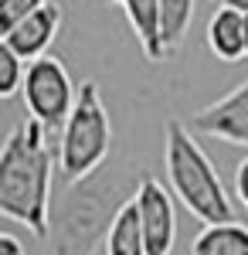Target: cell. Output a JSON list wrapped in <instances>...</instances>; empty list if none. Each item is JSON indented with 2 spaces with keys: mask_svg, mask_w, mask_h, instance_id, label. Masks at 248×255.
<instances>
[{
  "mask_svg": "<svg viewBox=\"0 0 248 255\" xmlns=\"http://www.w3.org/2000/svg\"><path fill=\"white\" fill-rule=\"evenodd\" d=\"M109 143H113V123L102 106V92L92 79L78 85V99L72 113L61 126V143H58V170L68 184L85 180L102 167V160L109 157Z\"/></svg>",
  "mask_w": 248,
  "mask_h": 255,
  "instance_id": "cell-3",
  "label": "cell"
},
{
  "mask_svg": "<svg viewBox=\"0 0 248 255\" xmlns=\"http://www.w3.org/2000/svg\"><path fill=\"white\" fill-rule=\"evenodd\" d=\"M139 221L146 235V255H170L177 238V211H173V191H167L156 177H143L136 187Z\"/></svg>",
  "mask_w": 248,
  "mask_h": 255,
  "instance_id": "cell-5",
  "label": "cell"
},
{
  "mask_svg": "<svg viewBox=\"0 0 248 255\" xmlns=\"http://www.w3.org/2000/svg\"><path fill=\"white\" fill-rule=\"evenodd\" d=\"M218 7H235V10L248 14V0H218Z\"/></svg>",
  "mask_w": 248,
  "mask_h": 255,
  "instance_id": "cell-17",
  "label": "cell"
},
{
  "mask_svg": "<svg viewBox=\"0 0 248 255\" xmlns=\"http://www.w3.org/2000/svg\"><path fill=\"white\" fill-rule=\"evenodd\" d=\"M0 255H27L14 235H0Z\"/></svg>",
  "mask_w": 248,
  "mask_h": 255,
  "instance_id": "cell-16",
  "label": "cell"
},
{
  "mask_svg": "<svg viewBox=\"0 0 248 255\" xmlns=\"http://www.w3.org/2000/svg\"><path fill=\"white\" fill-rule=\"evenodd\" d=\"M191 255H248V228L242 221L208 225L194 238Z\"/></svg>",
  "mask_w": 248,
  "mask_h": 255,
  "instance_id": "cell-11",
  "label": "cell"
},
{
  "mask_svg": "<svg viewBox=\"0 0 248 255\" xmlns=\"http://www.w3.org/2000/svg\"><path fill=\"white\" fill-rule=\"evenodd\" d=\"M20 92H24L27 116L41 119L48 129L65 126V119H68V113H72V106L78 99V89L72 85L68 68L55 55H41V58L27 61V75H24Z\"/></svg>",
  "mask_w": 248,
  "mask_h": 255,
  "instance_id": "cell-4",
  "label": "cell"
},
{
  "mask_svg": "<svg viewBox=\"0 0 248 255\" xmlns=\"http://www.w3.org/2000/svg\"><path fill=\"white\" fill-rule=\"evenodd\" d=\"M163 167H167V184H170L173 197L194 218H201L204 225L235 221V208L225 194V184L214 170V163L208 160V153L201 150V143L194 139L191 126H184V123L167 126Z\"/></svg>",
  "mask_w": 248,
  "mask_h": 255,
  "instance_id": "cell-2",
  "label": "cell"
},
{
  "mask_svg": "<svg viewBox=\"0 0 248 255\" xmlns=\"http://www.w3.org/2000/svg\"><path fill=\"white\" fill-rule=\"evenodd\" d=\"M51 167L48 126L27 116L7 136L0 153V215L20 221L34 238L51 235Z\"/></svg>",
  "mask_w": 248,
  "mask_h": 255,
  "instance_id": "cell-1",
  "label": "cell"
},
{
  "mask_svg": "<svg viewBox=\"0 0 248 255\" xmlns=\"http://www.w3.org/2000/svg\"><path fill=\"white\" fill-rule=\"evenodd\" d=\"M194 20V0H160V38L167 55L177 51Z\"/></svg>",
  "mask_w": 248,
  "mask_h": 255,
  "instance_id": "cell-12",
  "label": "cell"
},
{
  "mask_svg": "<svg viewBox=\"0 0 248 255\" xmlns=\"http://www.w3.org/2000/svg\"><path fill=\"white\" fill-rule=\"evenodd\" d=\"M208 48L228 65L245 58V14L235 7H218L208 20Z\"/></svg>",
  "mask_w": 248,
  "mask_h": 255,
  "instance_id": "cell-8",
  "label": "cell"
},
{
  "mask_svg": "<svg viewBox=\"0 0 248 255\" xmlns=\"http://www.w3.org/2000/svg\"><path fill=\"white\" fill-rule=\"evenodd\" d=\"M126 20L133 27V34L143 44V55L150 61H163L167 58V48L160 38V0H119Z\"/></svg>",
  "mask_w": 248,
  "mask_h": 255,
  "instance_id": "cell-10",
  "label": "cell"
},
{
  "mask_svg": "<svg viewBox=\"0 0 248 255\" xmlns=\"http://www.w3.org/2000/svg\"><path fill=\"white\" fill-rule=\"evenodd\" d=\"M235 194H238V201H242V208L248 211V157L235 167Z\"/></svg>",
  "mask_w": 248,
  "mask_h": 255,
  "instance_id": "cell-15",
  "label": "cell"
},
{
  "mask_svg": "<svg viewBox=\"0 0 248 255\" xmlns=\"http://www.w3.org/2000/svg\"><path fill=\"white\" fill-rule=\"evenodd\" d=\"M187 126L194 133H201V136L248 150V82L235 85L228 96H221L218 102H211L201 113H194Z\"/></svg>",
  "mask_w": 248,
  "mask_h": 255,
  "instance_id": "cell-6",
  "label": "cell"
},
{
  "mask_svg": "<svg viewBox=\"0 0 248 255\" xmlns=\"http://www.w3.org/2000/svg\"><path fill=\"white\" fill-rule=\"evenodd\" d=\"M24 75H27V61L10 44L0 41V96L10 99L17 89H24Z\"/></svg>",
  "mask_w": 248,
  "mask_h": 255,
  "instance_id": "cell-13",
  "label": "cell"
},
{
  "mask_svg": "<svg viewBox=\"0 0 248 255\" xmlns=\"http://www.w3.org/2000/svg\"><path fill=\"white\" fill-rule=\"evenodd\" d=\"M106 255H146V235H143L136 194L129 197V201L113 215V221H109V232H106Z\"/></svg>",
  "mask_w": 248,
  "mask_h": 255,
  "instance_id": "cell-9",
  "label": "cell"
},
{
  "mask_svg": "<svg viewBox=\"0 0 248 255\" xmlns=\"http://www.w3.org/2000/svg\"><path fill=\"white\" fill-rule=\"evenodd\" d=\"M245 51H248V14H245Z\"/></svg>",
  "mask_w": 248,
  "mask_h": 255,
  "instance_id": "cell-18",
  "label": "cell"
},
{
  "mask_svg": "<svg viewBox=\"0 0 248 255\" xmlns=\"http://www.w3.org/2000/svg\"><path fill=\"white\" fill-rule=\"evenodd\" d=\"M44 3H48V0H0V31H10L17 20H24L27 14H34Z\"/></svg>",
  "mask_w": 248,
  "mask_h": 255,
  "instance_id": "cell-14",
  "label": "cell"
},
{
  "mask_svg": "<svg viewBox=\"0 0 248 255\" xmlns=\"http://www.w3.org/2000/svg\"><path fill=\"white\" fill-rule=\"evenodd\" d=\"M58 27H61V10H58L55 3H44L34 14L17 20L10 31H3V44H10L24 61H34L41 55H48Z\"/></svg>",
  "mask_w": 248,
  "mask_h": 255,
  "instance_id": "cell-7",
  "label": "cell"
},
{
  "mask_svg": "<svg viewBox=\"0 0 248 255\" xmlns=\"http://www.w3.org/2000/svg\"><path fill=\"white\" fill-rule=\"evenodd\" d=\"M116 3H119V0H116Z\"/></svg>",
  "mask_w": 248,
  "mask_h": 255,
  "instance_id": "cell-19",
  "label": "cell"
}]
</instances>
